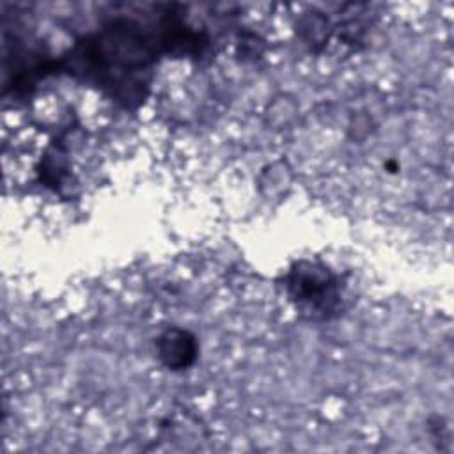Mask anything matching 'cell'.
Instances as JSON below:
<instances>
[{
	"mask_svg": "<svg viewBox=\"0 0 454 454\" xmlns=\"http://www.w3.org/2000/svg\"><path fill=\"white\" fill-rule=\"evenodd\" d=\"M286 287L296 309L310 319H328L339 309L337 278L323 264L310 261L296 262L286 277Z\"/></svg>",
	"mask_w": 454,
	"mask_h": 454,
	"instance_id": "obj_1",
	"label": "cell"
},
{
	"mask_svg": "<svg viewBox=\"0 0 454 454\" xmlns=\"http://www.w3.org/2000/svg\"><path fill=\"white\" fill-rule=\"evenodd\" d=\"M158 353L167 367L184 369L195 360L197 344L188 332L181 328H170L160 335Z\"/></svg>",
	"mask_w": 454,
	"mask_h": 454,
	"instance_id": "obj_2",
	"label": "cell"
}]
</instances>
